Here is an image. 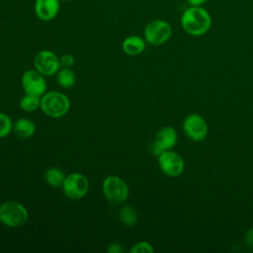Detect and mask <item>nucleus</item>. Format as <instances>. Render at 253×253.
I'll list each match as a JSON object with an SVG mask.
<instances>
[{
	"mask_svg": "<svg viewBox=\"0 0 253 253\" xmlns=\"http://www.w3.org/2000/svg\"><path fill=\"white\" fill-rule=\"evenodd\" d=\"M59 1H68V0H59Z\"/></svg>",
	"mask_w": 253,
	"mask_h": 253,
	"instance_id": "nucleus-25",
	"label": "nucleus"
},
{
	"mask_svg": "<svg viewBox=\"0 0 253 253\" xmlns=\"http://www.w3.org/2000/svg\"><path fill=\"white\" fill-rule=\"evenodd\" d=\"M131 253H152L154 251L152 245L146 241H139L135 243L129 250Z\"/></svg>",
	"mask_w": 253,
	"mask_h": 253,
	"instance_id": "nucleus-20",
	"label": "nucleus"
},
{
	"mask_svg": "<svg viewBox=\"0 0 253 253\" xmlns=\"http://www.w3.org/2000/svg\"><path fill=\"white\" fill-rule=\"evenodd\" d=\"M245 241H246L247 244L253 245V228H251V229L246 233Z\"/></svg>",
	"mask_w": 253,
	"mask_h": 253,
	"instance_id": "nucleus-23",
	"label": "nucleus"
},
{
	"mask_svg": "<svg viewBox=\"0 0 253 253\" xmlns=\"http://www.w3.org/2000/svg\"><path fill=\"white\" fill-rule=\"evenodd\" d=\"M120 219L126 226H133L137 221V212L129 205H125L120 210Z\"/></svg>",
	"mask_w": 253,
	"mask_h": 253,
	"instance_id": "nucleus-17",
	"label": "nucleus"
},
{
	"mask_svg": "<svg viewBox=\"0 0 253 253\" xmlns=\"http://www.w3.org/2000/svg\"><path fill=\"white\" fill-rule=\"evenodd\" d=\"M158 165L161 171L169 177H177L184 170V160L176 152L166 150L158 155Z\"/></svg>",
	"mask_w": 253,
	"mask_h": 253,
	"instance_id": "nucleus-9",
	"label": "nucleus"
},
{
	"mask_svg": "<svg viewBox=\"0 0 253 253\" xmlns=\"http://www.w3.org/2000/svg\"><path fill=\"white\" fill-rule=\"evenodd\" d=\"M181 25L187 34L199 37L210 30L211 18L202 6H190L181 16Z\"/></svg>",
	"mask_w": 253,
	"mask_h": 253,
	"instance_id": "nucleus-1",
	"label": "nucleus"
},
{
	"mask_svg": "<svg viewBox=\"0 0 253 253\" xmlns=\"http://www.w3.org/2000/svg\"><path fill=\"white\" fill-rule=\"evenodd\" d=\"M22 87L25 94L42 97L46 91V81L37 70H27L22 75Z\"/></svg>",
	"mask_w": 253,
	"mask_h": 253,
	"instance_id": "nucleus-8",
	"label": "nucleus"
},
{
	"mask_svg": "<svg viewBox=\"0 0 253 253\" xmlns=\"http://www.w3.org/2000/svg\"><path fill=\"white\" fill-rule=\"evenodd\" d=\"M107 251L109 253H123L124 252V247L120 243H112L107 248Z\"/></svg>",
	"mask_w": 253,
	"mask_h": 253,
	"instance_id": "nucleus-22",
	"label": "nucleus"
},
{
	"mask_svg": "<svg viewBox=\"0 0 253 253\" xmlns=\"http://www.w3.org/2000/svg\"><path fill=\"white\" fill-rule=\"evenodd\" d=\"M34 66L43 76L54 75L60 68L59 57L51 50H40L34 58Z\"/></svg>",
	"mask_w": 253,
	"mask_h": 253,
	"instance_id": "nucleus-7",
	"label": "nucleus"
},
{
	"mask_svg": "<svg viewBox=\"0 0 253 253\" xmlns=\"http://www.w3.org/2000/svg\"><path fill=\"white\" fill-rule=\"evenodd\" d=\"M19 106L26 112H34L41 108V97L26 94L21 98Z\"/></svg>",
	"mask_w": 253,
	"mask_h": 253,
	"instance_id": "nucleus-18",
	"label": "nucleus"
},
{
	"mask_svg": "<svg viewBox=\"0 0 253 253\" xmlns=\"http://www.w3.org/2000/svg\"><path fill=\"white\" fill-rule=\"evenodd\" d=\"M12 119L5 113L0 112V138L6 137L13 129Z\"/></svg>",
	"mask_w": 253,
	"mask_h": 253,
	"instance_id": "nucleus-19",
	"label": "nucleus"
},
{
	"mask_svg": "<svg viewBox=\"0 0 253 253\" xmlns=\"http://www.w3.org/2000/svg\"><path fill=\"white\" fill-rule=\"evenodd\" d=\"M172 35L171 25L161 19L148 22L144 28V40L152 45H160L166 42Z\"/></svg>",
	"mask_w": 253,
	"mask_h": 253,
	"instance_id": "nucleus-5",
	"label": "nucleus"
},
{
	"mask_svg": "<svg viewBox=\"0 0 253 253\" xmlns=\"http://www.w3.org/2000/svg\"><path fill=\"white\" fill-rule=\"evenodd\" d=\"M65 180V175L62 170L56 167H50L44 172V181L50 187H62Z\"/></svg>",
	"mask_w": 253,
	"mask_h": 253,
	"instance_id": "nucleus-15",
	"label": "nucleus"
},
{
	"mask_svg": "<svg viewBox=\"0 0 253 253\" xmlns=\"http://www.w3.org/2000/svg\"><path fill=\"white\" fill-rule=\"evenodd\" d=\"M59 9V0H36L35 2V14L40 20L44 22L54 19Z\"/></svg>",
	"mask_w": 253,
	"mask_h": 253,
	"instance_id": "nucleus-12",
	"label": "nucleus"
},
{
	"mask_svg": "<svg viewBox=\"0 0 253 253\" xmlns=\"http://www.w3.org/2000/svg\"><path fill=\"white\" fill-rule=\"evenodd\" d=\"M56 80H57V83L62 88L69 89L74 86L76 82V76H75V73L70 68L62 67L56 73Z\"/></svg>",
	"mask_w": 253,
	"mask_h": 253,
	"instance_id": "nucleus-16",
	"label": "nucleus"
},
{
	"mask_svg": "<svg viewBox=\"0 0 253 253\" xmlns=\"http://www.w3.org/2000/svg\"><path fill=\"white\" fill-rule=\"evenodd\" d=\"M122 47L128 55H138L145 49V40L138 36H129L124 40Z\"/></svg>",
	"mask_w": 253,
	"mask_h": 253,
	"instance_id": "nucleus-13",
	"label": "nucleus"
},
{
	"mask_svg": "<svg viewBox=\"0 0 253 253\" xmlns=\"http://www.w3.org/2000/svg\"><path fill=\"white\" fill-rule=\"evenodd\" d=\"M187 3L190 6H202L204 5L208 0H186Z\"/></svg>",
	"mask_w": 253,
	"mask_h": 253,
	"instance_id": "nucleus-24",
	"label": "nucleus"
},
{
	"mask_svg": "<svg viewBox=\"0 0 253 253\" xmlns=\"http://www.w3.org/2000/svg\"><path fill=\"white\" fill-rule=\"evenodd\" d=\"M13 130L17 136L22 138H29L36 132V125L27 118H21L15 122Z\"/></svg>",
	"mask_w": 253,
	"mask_h": 253,
	"instance_id": "nucleus-14",
	"label": "nucleus"
},
{
	"mask_svg": "<svg viewBox=\"0 0 253 253\" xmlns=\"http://www.w3.org/2000/svg\"><path fill=\"white\" fill-rule=\"evenodd\" d=\"M60 66L61 67H66V68H70L74 65L75 62V58L71 55V54H63L60 58Z\"/></svg>",
	"mask_w": 253,
	"mask_h": 253,
	"instance_id": "nucleus-21",
	"label": "nucleus"
},
{
	"mask_svg": "<svg viewBox=\"0 0 253 253\" xmlns=\"http://www.w3.org/2000/svg\"><path fill=\"white\" fill-rule=\"evenodd\" d=\"M183 128L187 136L195 141L203 140L208 134V125L205 119L197 114H192L184 120Z\"/></svg>",
	"mask_w": 253,
	"mask_h": 253,
	"instance_id": "nucleus-10",
	"label": "nucleus"
},
{
	"mask_svg": "<svg viewBox=\"0 0 253 253\" xmlns=\"http://www.w3.org/2000/svg\"><path fill=\"white\" fill-rule=\"evenodd\" d=\"M62 190L70 200H80L89 190L88 179L81 173H71L65 177Z\"/></svg>",
	"mask_w": 253,
	"mask_h": 253,
	"instance_id": "nucleus-6",
	"label": "nucleus"
},
{
	"mask_svg": "<svg viewBox=\"0 0 253 253\" xmlns=\"http://www.w3.org/2000/svg\"><path fill=\"white\" fill-rule=\"evenodd\" d=\"M28 210L15 201H8L0 206V221L9 227H18L28 220Z\"/></svg>",
	"mask_w": 253,
	"mask_h": 253,
	"instance_id": "nucleus-3",
	"label": "nucleus"
},
{
	"mask_svg": "<svg viewBox=\"0 0 253 253\" xmlns=\"http://www.w3.org/2000/svg\"><path fill=\"white\" fill-rule=\"evenodd\" d=\"M41 109L50 118H60L69 111L70 101L67 96L61 92H45L41 97Z\"/></svg>",
	"mask_w": 253,
	"mask_h": 253,
	"instance_id": "nucleus-2",
	"label": "nucleus"
},
{
	"mask_svg": "<svg viewBox=\"0 0 253 253\" xmlns=\"http://www.w3.org/2000/svg\"><path fill=\"white\" fill-rule=\"evenodd\" d=\"M177 131L171 126L162 127L155 136L153 141L151 152L154 155H159L166 150H170L172 147L175 146L177 142Z\"/></svg>",
	"mask_w": 253,
	"mask_h": 253,
	"instance_id": "nucleus-11",
	"label": "nucleus"
},
{
	"mask_svg": "<svg viewBox=\"0 0 253 253\" xmlns=\"http://www.w3.org/2000/svg\"><path fill=\"white\" fill-rule=\"evenodd\" d=\"M102 189L106 199L114 204L124 203L129 195V190L126 181L121 177L114 175L105 178Z\"/></svg>",
	"mask_w": 253,
	"mask_h": 253,
	"instance_id": "nucleus-4",
	"label": "nucleus"
}]
</instances>
